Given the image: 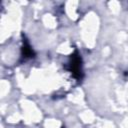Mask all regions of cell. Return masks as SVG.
<instances>
[{
    "label": "cell",
    "mask_w": 128,
    "mask_h": 128,
    "mask_svg": "<svg viewBox=\"0 0 128 128\" xmlns=\"http://www.w3.org/2000/svg\"><path fill=\"white\" fill-rule=\"evenodd\" d=\"M71 68L73 73L78 77L81 72V63H80V58L78 56H73L72 62H71Z\"/></svg>",
    "instance_id": "1"
}]
</instances>
